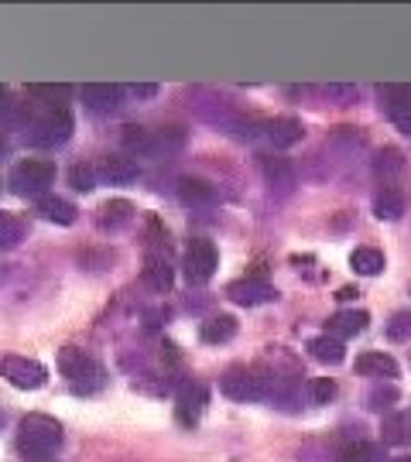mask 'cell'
<instances>
[{
    "label": "cell",
    "mask_w": 411,
    "mask_h": 462,
    "mask_svg": "<svg viewBox=\"0 0 411 462\" xmlns=\"http://www.w3.org/2000/svg\"><path fill=\"white\" fill-rule=\"evenodd\" d=\"M62 448V429L49 414H28L17 425V452L28 459H49Z\"/></svg>",
    "instance_id": "cell-1"
},
{
    "label": "cell",
    "mask_w": 411,
    "mask_h": 462,
    "mask_svg": "<svg viewBox=\"0 0 411 462\" xmlns=\"http://www.w3.org/2000/svg\"><path fill=\"white\" fill-rule=\"evenodd\" d=\"M59 370H62V377L72 383V391H79V394H93L103 387V366L89 356V353H82L76 346H62L59 349Z\"/></svg>",
    "instance_id": "cell-2"
},
{
    "label": "cell",
    "mask_w": 411,
    "mask_h": 462,
    "mask_svg": "<svg viewBox=\"0 0 411 462\" xmlns=\"http://www.w3.org/2000/svg\"><path fill=\"white\" fill-rule=\"evenodd\" d=\"M51 182H55V165L49 158H24L11 171V189L24 199H45Z\"/></svg>",
    "instance_id": "cell-3"
},
{
    "label": "cell",
    "mask_w": 411,
    "mask_h": 462,
    "mask_svg": "<svg viewBox=\"0 0 411 462\" xmlns=\"http://www.w3.org/2000/svg\"><path fill=\"white\" fill-rule=\"evenodd\" d=\"M220 391L230 397V401L247 404V401H261V397H267V383H264V377L257 374V370L233 366V370H227V374L220 377Z\"/></svg>",
    "instance_id": "cell-4"
},
{
    "label": "cell",
    "mask_w": 411,
    "mask_h": 462,
    "mask_svg": "<svg viewBox=\"0 0 411 462\" xmlns=\"http://www.w3.org/2000/svg\"><path fill=\"white\" fill-rule=\"evenodd\" d=\"M0 377L17 391H38V387L49 383V370L38 360H28V356H4L0 360Z\"/></svg>",
    "instance_id": "cell-5"
},
{
    "label": "cell",
    "mask_w": 411,
    "mask_h": 462,
    "mask_svg": "<svg viewBox=\"0 0 411 462\" xmlns=\"http://www.w3.org/2000/svg\"><path fill=\"white\" fill-rule=\"evenodd\" d=\"M69 137H72V116L59 106L49 116L34 120L32 134H28V144H34V148H59V144H66Z\"/></svg>",
    "instance_id": "cell-6"
},
{
    "label": "cell",
    "mask_w": 411,
    "mask_h": 462,
    "mask_svg": "<svg viewBox=\"0 0 411 462\" xmlns=\"http://www.w3.org/2000/svg\"><path fill=\"white\" fill-rule=\"evenodd\" d=\"M216 247L210 240H192L189 250H185V261H182V271H185V281L189 284H206V281L216 274Z\"/></svg>",
    "instance_id": "cell-7"
},
{
    "label": "cell",
    "mask_w": 411,
    "mask_h": 462,
    "mask_svg": "<svg viewBox=\"0 0 411 462\" xmlns=\"http://www.w3.org/2000/svg\"><path fill=\"white\" fill-rule=\"evenodd\" d=\"M227 295L237 301V305H247V309H254V305H264V301H275L278 291L261 278H244V281H233L230 291Z\"/></svg>",
    "instance_id": "cell-8"
},
{
    "label": "cell",
    "mask_w": 411,
    "mask_h": 462,
    "mask_svg": "<svg viewBox=\"0 0 411 462\" xmlns=\"http://www.w3.org/2000/svg\"><path fill=\"white\" fill-rule=\"evenodd\" d=\"M97 175L110 185H127L141 175V168H137V162L127 158V154H110V158H103L97 165Z\"/></svg>",
    "instance_id": "cell-9"
},
{
    "label": "cell",
    "mask_w": 411,
    "mask_h": 462,
    "mask_svg": "<svg viewBox=\"0 0 411 462\" xmlns=\"http://www.w3.org/2000/svg\"><path fill=\"white\" fill-rule=\"evenodd\" d=\"M79 97L86 110H93V114H110V110H117V103H120V86L86 83L79 89Z\"/></svg>",
    "instance_id": "cell-10"
},
{
    "label": "cell",
    "mask_w": 411,
    "mask_h": 462,
    "mask_svg": "<svg viewBox=\"0 0 411 462\" xmlns=\"http://www.w3.org/2000/svg\"><path fill=\"white\" fill-rule=\"evenodd\" d=\"M145 281H148L154 291H168V288H172L175 271H172L164 254H148V257H145Z\"/></svg>",
    "instance_id": "cell-11"
},
{
    "label": "cell",
    "mask_w": 411,
    "mask_h": 462,
    "mask_svg": "<svg viewBox=\"0 0 411 462\" xmlns=\"http://www.w3.org/2000/svg\"><path fill=\"white\" fill-rule=\"evenodd\" d=\"M267 141H271L278 151L292 148V144L302 141V124L292 120V116H278V120H271V124H267Z\"/></svg>",
    "instance_id": "cell-12"
},
{
    "label": "cell",
    "mask_w": 411,
    "mask_h": 462,
    "mask_svg": "<svg viewBox=\"0 0 411 462\" xmlns=\"http://www.w3.org/2000/svg\"><path fill=\"white\" fill-rule=\"evenodd\" d=\"M357 374L391 380L397 377V364L395 356H388V353H363V356H357Z\"/></svg>",
    "instance_id": "cell-13"
},
{
    "label": "cell",
    "mask_w": 411,
    "mask_h": 462,
    "mask_svg": "<svg viewBox=\"0 0 411 462\" xmlns=\"http://www.w3.org/2000/svg\"><path fill=\"white\" fill-rule=\"evenodd\" d=\"M206 401H210V394L202 391V387H185L179 394V421L182 425H196L199 418H202V408H206Z\"/></svg>",
    "instance_id": "cell-14"
},
{
    "label": "cell",
    "mask_w": 411,
    "mask_h": 462,
    "mask_svg": "<svg viewBox=\"0 0 411 462\" xmlns=\"http://www.w3.org/2000/svg\"><path fill=\"white\" fill-rule=\"evenodd\" d=\"M380 439L388 446H411V414H388L384 425H380Z\"/></svg>",
    "instance_id": "cell-15"
},
{
    "label": "cell",
    "mask_w": 411,
    "mask_h": 462,
    "mask_svg": "<svg viewBox=\"0 0 411 462\" xmlns=\"http://www.w3.org/2000/svg\"><path fill=\"white\" fill-rule=\"evenodd\" d=\"M38 213L45 216L49 223H59V226H72L76 223V206L69 199H59V196L38 199Z\"/></svg>",
    "instance_id": "cell-16"
},
{
    "label": "cell",
    "mask_w": 411,
    "mask_h": 462,
    "mask_svg": "<svg viewBox=\"0 0 411 462\" xmlns=\"http://www.w3.org/2000/svg\"><path fill=\"white\" fill-rule=\"evenodd\" d=\"M233 336H237V319L233 315H213V319H206L202 322V343H230Z\"/></svg>",
    "instance_id": "cell-17"
},
{
    "label": "cell",
    "mask_w": 411,
    "mask_h": 462,
    "mask_svg": "<svg viewBox=\"0 0 411 462\" xmlns=\"http://www.w3.org/2000/svg\"><path fill=\"white\" fill-rule=\"evenodd\" d=\"M309 349H313V356L319 360V364H329V366H336V364H343L346 360V346H343V339H336V336H315L313 343H309Z\"/></svg>",
    "instance_id": "cell-18"
},
{
    "label": "cell",
    "mask_w": 411,
    "mask_h": 462,
    "mask_svg": "<svg viewBox=\"0 0 411 462\" xmlns=\"http://www.w3.org/2000/svg\"><path fill=\"white\" fill-rule=\"evenodd\" d=\"M374 213H378V219H401V213H405V196H401V189L384 185L378 196H374Z\"/></svg>",
    "instance_id": "cell-19"
},
{
    "label": "cell",
    "mask_w": 411,
    "mask_h": 462,
    "mask_svg": "<svg viewBox=\"0 0 411 462\" xmlns=\"http://www.w3.org/2000/svg\"><path fill=\"white\" fill-rule=\"evenodd\" d=\"M367 322H370V315L367 312H336L332 319H329V336H336V339L357 336V332L367 329Z\"/></svg>",
    "instance_id": "cell-20"
},
{
    "label": "cell",
    "mask_w": 411,
    "mask_h": 462,
    "mask_svg": "<svg viewBox=\"0 0 411 462\" xmlns=\"http://www.w3.org/2000/svg\"><path fill=\"white\" fill-rule=\"evenodd\" d=\"M350 264H353V271L363 274V278H374V274L384 271V254H380L378 247H357L350 254Z\"/></svg>",
    "instance_id": "cell-21"
},
{
    "label": "cell",
    "mask_w": 411,
    "mask_h": 462,
    "mask_svg": "<svg viewBox=\"0 0 411 462\" xmlns=\"http://www.w3.org/2000/svg\"><path fill=\"white\" fill-rule=\"evenodd\" d=\"M127 223H131V202L127 199H114V202H107L99 209V226L103 230H120Z\"/></svg>",
    "instance_id": "cell-22"
},
{
    "label": "cell",
    "mask_w": 411,
    "mask_h": 462,
    "mask_svg": "<svg viewBox=\"0 0 411 462\" xmlns=\"http://www.w3.org/2000/svg\"><path fill=\"white\" fill-rule=\"evenodd\" d=\"M179 196L185 206H210L216 199V189L210 182H202V179H185L179 189Z\"/></svg>",
    "instance_id": "cell-23"
},
{
    "label": "cell",
    "mask_w": 411,
    "mask_h": 462,
    "mask_svg": "<svg viewBox=\"0 0 411 462\" xmlns=\"http://www.w3.org/2000/svg\"><path fill=\"white\" fill-rule=\"evenodd\" d=\"M21 236H24V226H21V219L14 216L0 213V250H11L21 244Z\"/></svg>",
    "instance_id": "cell-24"
},
{
    "label": "cell",
    "mask_w": 411,
    "mask_h": 462,
    "mask_svg": "<svg viewBox=\"0 0 411 462\" xmlns=\"http://www.w3.org/2000/svg\"><path fill=\"white\" fill-rule=\"evenodd\" d=\"M336 462H378V448L370 442H350V446L340 448Z\"/></svg>",
    "instance_id": "cell-25"
},
{
    "label": "cell",
    "mask_w": 411,
    "mask_h": 462,
    "mask_svg": "<svg viewBox=\"0 0 411 462\" xmlns=\"http://www.w3.org/2000/svg\"><path fill=\"white\" fill-rule=\"evenodd\" d=\"M374 165H378V175H397V171H405V158H401V151L384 148Z\"/></svg>",
    "instance_id": "cell-26"
},
{
    "label": "cell",
    "mask_w": 411,
    "mask_h": 462,
    "mask_svg": "<svg viewBox=\"0 0 411 462\" xmlns=\"http://www.w3.org/2000/svg\"><path fill=\"white\" fill-rule=\"evenodd\" d=\"M28 93L38 99H45V103H66V97L72 93L69 86H51V83H34L28 86Z\"/></svg>",
    "instance_id": "cell-27"
},
{
    "label": "cell",
    "mask_w": 411,
    "mask_h": 462,
    "mask_svg": "<svg viewBox=\"0 0 411 462\" xmlns=\"http://www.w3.org/2000/svg\"><path fill=\"white\" fill-rule=\"evenodd\" d=\"M264 171L275 185H292V168L285 158H264Z\"/></svg>",
    "instance_id": "cell-28"
},
{
    "label": "cell",
    "mask_w": 411,
    "mask_h": 462,
    "mask_svg": "<svg viewBox=\"0 0 411 462\" xmlns=\"http://www.w3.org/2000/svg\"><path fill=\"white\" fill-rule=\"evenodd\" d=\"M367 401H370V408H374V411H388V408H395L397 391H395V387H378V391L367 397Z\"/></svg>",
    "instance_id": "cell-29"
},
{
    "label": "cell",
    "mask_w": 411,
    "mask_h": 462,
    "mask_svg": "<svg viewBox=\"0 0 411 462\" xmlns=\"http://www.w3.org/2000/svg\"><path fill=\"white\" fill-rule=\"evenodd\" d=\"M388 336L391 339H408L411 336V312H397L391 322H388Z\"/></svg>",
    "instance_id": "cell-30"
},
{
    "label": "cell",
    "mask_w": 411,
    "mask_h": 462,
    "mask_svg": "<svg viewBox=\"0 0 411 462\" xmlns=\"http://www.w3.org/2000/svg\"><path fill=\"white\" fill-rule=\"evenodd\" d=\"M69 179H72V189H79V192H93V189H97V182H93V168L76 165L72 171H69Z\"/></svg>",
    "instance_id": "cell-31"
},
{
    "label": "cell",
    "mask_w": 411,
    "mask_h": 462,
    "mask_svg": "<svg viewBox=\"0 0 411 462\" xmlns=\"http://www.w3.org/2000/svg\"><path fill=\"white\" fill-rule=\"evenodd\" d=\"M336 397V383L329 377H319V380H313V401L315 404H329Z\"/></svg>",
    "instance_id": "cell-32"
},
{
    "label": "cell",
    "mask_w": 411,
    "mask_h": 462,
    "mask_svg": "<svg viewBox=\"0 0 411 462\" xmlns=\"http://www.w3.org/2000/svg\"><path fill=\"white\" fill-rule=\"evenodd\" d=\"M388 114H391V120H395L401 131L411 134V103H391Z\"/></svg>",
    "instance_id": "cell-33"
},
{
    "label": "cell",
    "mask_w": 411,
    "mask_h": 462,
    "mask_svg": "<svg viewBox=\"0 0 411 462\" xmlns=\"http://www.w3.org/2000/svg\"><path fill=\"white\" fill-rule=\"evenodd\" d=\"M134 97H154V86H131Z\"/></svg>",
    "instance_id": "cell-34"
},
{
    "label": "cell",
    "mask_w": 411,
    "mask_h": 462,
    "mask_svg": "<svg viewBox=\"0 0 411 462\" xmlns=\"http://www.w3.org/2000/svg\"><path fill=\"white\" fill-rule=\"evenodd\" d=\"M7 106H11V103H7V93H4V86H0V116L7 114Z\"/></svg>",
    "instance_id": "cell-35"
},
{
    "label": "cell",
    "mask_w": 411,
    "mask_h": 462,
    "mask_svg": "<svg viewBox=\"0 0 411 462\" xmlns=\"http://www.w3.org/2000/svg\"><path fill=\"white\" fill-rule=\"evenodd\" d=\"M7 154V141H4V134H0V158Z\"/></svg>",
    "instance_id": "cell-36"
},
{
    "label": "cell",
    "mask_w": 411,
    "mask_h": 462,
    "mask_svg": "<svg viewBox=\"0 0 411 462\" xmlns=\"http://www.w3.org/2000/svg\"><path fill=\"white\" fill-rule=\"evenodd\" d=\"M395 462H411V456H405V459H395Z\"/></svg>",
    "instance_id": "cell-37"
}]
</instances>
